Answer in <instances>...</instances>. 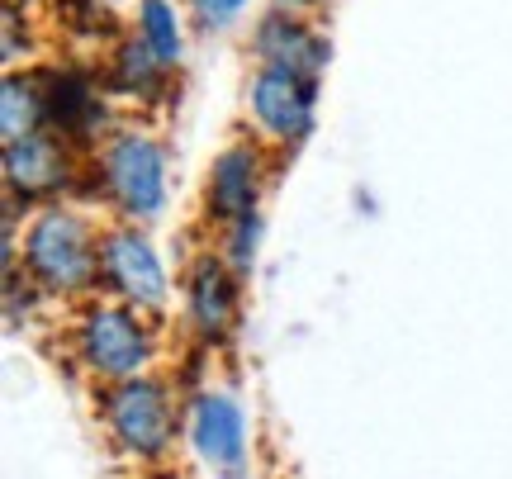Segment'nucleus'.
<instances>
[{
  "label": "nucleus",
  "instance_id": "1",
  "mask_svg": "<svg viewBox=\"0 0 512 479\" xmlns=\"http://www.w3.org/2000/svg\"><path fill=\"white\" fill-rule=\"evenodd\" d=\"M24 261L48 290H81L91 276H100V247L91 242V228L67 209L38 214L24 242Z\"/></svg>",
  "mask_w": 512,
  "mask_h": 479
},
{
  "label": "nucleus",
  "instance_id": "2",
  "mask_svg": "<svg viewBox=\"0 0 512 479\" xmlns=\"http://www.w3.org/2000/svg\"><path fill=\"white\" fill-rule=\"evenodd\" d=\"M105 185L124 214L152 219L166 200V152L147 133H124L105 148Z\"/></svg>",
  "mask_w": 512,
  "mask_h": 479
},
{
  "label": "nucleus",
  "instance_id": "3",
  "mask_svg": "<svg viewBox=\"0 0 512 479\" xmlns=\"http://www.w3.org/2000/svg\"><path fill=\"white\" fill-rule=\"evenodd\" d=\"M247 105H252V119L261 124L266 138L299 143L313 129V81H304V76H294V72L261 67L252 76Z\"/></svg>",
  "mask_w": 512,
  "mask_h": 479
},
{
  "label": "nucleus",
  "instance_id": "4",
  "mask_svg": "<svg viewBox=\"0 0 512 479\" xmlns=\"http://www.w3.org/2000/svg\"><path fill=\"white\" fill-rule=\"evenodd\" d=\"M100 276L114 295H124L128 304L157 309L166 299V271L162 257L152 252V242L138 233H110L100 242Z\"/></svg>",
  "mask_w": 512,
  "mask_h": 479
},
{
  "label": "nucleus",
  "instance_id": "5",
  "mask_svg": "<svg viewBox=\"0 0 512 479\" xmlns=\"http://www.w3.org/2000/svg\"><path fill=\"white\" fill-rule=\"evenodd\" d=\"M81 356L86 366L100 370V375H133V370L147 361V332L138 328V318L124 314V309H110L100 304L81 318Z\"/></svg>",
  "mask_w": 512,
  "mask_h": 479
},
{
  "label": "nucleus",
  "instance_id": "6",
  "mask_svg": "<svg viewBox=\"0 0 512 479\" xmlns=\"http://www.w3.org/2000/svg\"><path fill=\"white\" fill-rule=\"evenodd\" d=\"M110 427L114 437L138 451V456H157L166 442H171V408H166V394L147 380H128L110 394Z\"/></svg>",
  "mask_w": 512,
  "mask_h": 479
},
{
  "label": "nucleus",
  "instance_id": "7",
  "mask_svg": "<svg viewBox=\"0 0 512 479\" xmlns=\"http://www.w3.org/2000/svg\"><path fill=\"white\" fill-rule=\"evenodd\" d=\"M195 451L204 461L223 470V475H238L242 456H247V437H242V408L228 394H204L195 404V423H190Z\"/></svg>",
  "mask_w": 512,
  "mask_h": 479
},
{
  "label": "nucleus",
  "instance_id": "8",
  "mask_svg": "<svg viewBox=\"0 0 512 479\" xmlns=\"http://www.w3.org/2000/svg\"><path fill=\"white\" fill-rule=\"evenodd\" d=\"M256 53L266 67H280V72H294L313 81L318 67L328 62V43L313 34L309 24H299L290 15H266L256 24Z\"/></svg>",
  "mask_w": 512,
  "mask_h": 479
},
{
  "label": "nucleus",
  "instance_id": "9",
  "mask_svg": "<svg viewBox=\"0 0 512 479\" xmlns=\"http://www.w3.org/2000/svg\"><path fill=\"white\" fill-rule=\"evenodd\" d=\"M62 176H67V162H62L57 143L38 138V133L5 143V185H10V195H24V200L48 195V190L62 185Z\"/></svg>",
  "mask_w": 512,
  "mask_h": 479
},
{
  "label": "nucleus",
  "instance_id": "10",
  "mask_svg": "<svg viewBox=\"0 0 512 479\" xmlns=\"http://www.w3.org/2000/svg\"><path fill=\"white\" fill-rule=\"evenodd\" d=\"M43 105H48V119H53L67 138H91V133L105 124L100 91L91 86V76H81V72H53L48 76Z\"/></svg>",
  "mask_w": 512,
  "mask_h": 479
},
{
  "label": "nucleus",
  "instance_id": "11",
  "mask_svg": "<svg viewBox=\"0 0 512 479\" xmlns=\"http://www.w3.org/2000/svg\"><path fill=\"white\" fill-rule=\"evenodd\" d=\"M185 299H190V323L204 332V337H223L228 323H233V309H238V285L223 271L214 257H204L195 271H190V285H185Z\"/></svg>",
  "mask_w": 512,
  "mask_h": 479
},
{
  "label": "nucleus",
  "instance_id": "12",
  "mask_svg": "<svg viewBox=\"0 0 512 479\" xmlns=\"http://www.w3.org/2000/svg\"><path fill=\"white\" fill-rule=\"evenodd\" d=\"M256 204V152L228 148L209 171V214L219 219H247Z\"/></svg>",
  "mask_w": 512,
  "mask_h": 479
},
{
  "label": "nucleus",
  "instance_id": "13",
  "mask_svg": "<svg viewBox=\"0 0 512 479\" xmlns=\"http://www.w3.org/2000/svg\"><path fill=\"white\" fill-rule=\"evenodd\" d=\"M48 119V105H43V91L24 76H10L5 91H0V124H5V143L15 138H29Z\"/></svg>",
  "mask_w": 512,
  "mask_h": 479
},
{
  "label": "nucleus",
  "instance_id": "14",
  "mask_svg": "<svg viewBox=\"0 0 512 479\" xmlns=\"http://www.w3.org/2000/svg\"><path fill=\"white\" fill-rule=\"evenodd\" d=\"M138 29H143V43L162 57L166 67L181 62V19H176L171 0H143L138 5Z\"/></svg>",
  "mask_w": 512,
  "mask_h": 479
},
{
  "label": "nucleus",
  "instance_id": "15",
  "mask_svg": "<svg viewBox=\"0 0 512 479\" xmlns=\"http://www.w3.org/2000/svg\"><path fill=\"white\" fill-rule=\"evenodd\" d=\"M162 72H166V62L147 48L143 38H138V43H124V48L114 53V86L128 95L157 91V86H162Z\"/></svg>",
  "mask_w": 512,
  "mask_h": 479
},
{
  "label": "nucleus",
  "instance_id": "16",
  "mask_svg": "<svg viewBox=\"0 0 512 479\" xmlns=\"http://www.w3.org/2000/svg\"><path fill=\"white\" fill-rule=\"evenodd\" d=\"M57 10H72V15H62L72 29H86V34H100L110 19H95V15H105L100 10V0H57Z\"/></svg>",
  "mask_w": 512,
  "mask_h": 479
},
{
  "label": "nucleus",
  "instance_id": "17",
  "mask_svg": "<svg viewBox=\"0 0 512 479\" xmlns=\"http://www.w3.org/2000/svg\"><path fill=\"white\" fill-rule=\"evenodd\" d=\"M256 252V219L247 214V219H238V228H233V261L238 266H247Z\"/></svg>",
  "mask_w": 512,
  "mask_h": 479
},
{
  "label": "nucleus",
  "instance_id": "18",
  "mask_svg": "<svg viewBox=\"0 0 512 479\" xmlns=\"http://www.w3.org/2000/svg\"><path fill=\"white\" fill-rule=\"evenodd\" d=\"M195 10H200L204 24H223V19H233L242 10V0H195Z\"/></svg>",
  "mask_w": 512,
  "mask_h": 479
},
{
  "label": "nucleus",
  "instance_id": "19",
  "mask_svg": "<svg viewBox=\"0 0 512 479\" xmlns=\"http://www.w3.org/2000/svg\"><path fill=\"white\" fill-rule=\"evenodd\" d=\"M290 5H318V0H290Z\"/></svg>",
  "mask_w": 512,
  "mask_h": 479
}]
</instances>
